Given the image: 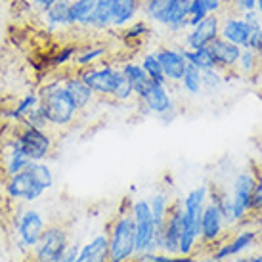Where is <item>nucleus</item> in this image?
<instances>
[{
  "instance_id": "1",
  "label": "nucleus",
  "mask_w": 262,
  "mask_h": 262,
  "mask_svg": "<svg viewBox=\"0 0 262 262\" xmlns=\"http://www.w3.org/2000/svg\"><path fill=\"white\" fill-rule=\"evenodd\" d=\"M54 188V172L44 161H35L29 167L4 180V193L12 201L33 203L46 189Z\"/></svg>"
},
{
  "instance_id": "2",
  "label": "nucleus",
  "mask_w": 262,
  "mask_h": 262,
  "mask_svg": "<svg viewBox=\"0 0 262 262\" xmlns=\"http://www.w3.org/2000/svg\"><path fill=\"white\" fill-rule=\"evenodd\" d=\"M38 98H40L38 105L42 107L44 115L48 119V124L66 128V126L75 123L79 111L75 107V103L71 102L69 94L66 92L61 79H56L48 84H44L38 90Z\"/></svg>"
},
{
  "instance_id": "3",
  "label": "nucleus",
  "mask_w": 262,
  "mask_h": 262,
  "mask_svg": "<svg viewBox=\"0 0 262 262\" xmlns=\"http://www.w3.org/2000/svg\"><path fill=\"white\" fill-rule=\"evenodd\" d=\"M110 262H132L136 258V224L130 212H121L107 230Z\"/></svg>"
},
{
  "instance_id": "4",
  "label": "nucleus",
  "mask_w": 262,
  "mask_h": 262,
  "mask_svg": "<svg viewBox=\"0 0 262 262\" xmlns=\"http://www.w3.org/2000/svg\"><path fill=\"white\" fill-rule=\"evenodd\" d=\"M12 142L21 149L23 155L31 163L44 161L54 147V140H52L50 132H46V128H33V126H23V124L15 128Z\"/></svg>"
},
{
  "instance_id": "5",
  "label": "nucleus",
  "mask_w": 262,
  "mask_h": 262,
  "mask_svg": "<svg viewBox=\"0 0 262 262\" xmlns=\"http://www.w3.org/2000/svg\"><path fill=\"white\" fill-rule=\"evenodd\" d=\"M220 189L209 188V199L201 214V243L203 245H216L222 241L226 230V220L220 209Z\"/></svg>"
},
{
  "instance_id": "6",
  "label": "nucleus",
  "mask_w": 262,
  "mask_h": 262,
  "mask_svg": "<svg viewBox=\"0 0 262 262\" xmlns=\"http://www.w3.org/2000/svg\"><path fill=\"white\" fill-rule=\"evenodd\" d=\"M136 224V256L147 251H155V232L157 226L153 222L151 207L147 199H134L130 203V211Z\"/></svg>"
},
{
  "instance_id": "7",
  "label": "nucleus",
  "mask_w": 262,
  "mask_h": 262,
  "mask_svg": "<svg viewBox=\"0 0 262 262\" xmlns=\"http://www.w3.org/2000/svg\"><path fill=\"white\" fill-rule=\"evenodd\" d=\"M79 77L86 82L90 90L96 96H102V98H111L115 92L117 80L121 77V67H115L111 61L103 59L98 66L84 67L77 71Z\"/></svg>"
},
{
  "instance_id": "8",
  "label": "nucleus",
  "mask_w": 262,
  "mask_h": 262,
  "mask_svg": "<svg viewBox=\"0 0 262 262\" xmlns=\"http://www.w3.org/2000/svg\"><path fill=\"white\" fill-rule=\"evenodd\" d=\"M69 245V233L63 226L54 224L44 230L42 237L33 249V262H59Z\"/></svg>"
},
{
  "instance_id": "9",
  "label": "nucleus",
  "mask_w": 262,
  "mask_h": 262,
  "mask_svg": "<svg viewBox=\"0 0 262 262\" xmlns=\"http://www.w3.org/2000/svg\"><path fill=\"white\" fill-rule=\"evenodd\" d=\"M48 228L46 220L37 209H27L15 219V233H17V249L33 251L42 237L44 230Z\"/></svg>"
},
{
  "instance_id": "10",
  "label": "nucleus",
  "mask_w": 262,
  "mask_h": 262,
  "mask_svg": "<svg viewBox=\"0 0 262 262\" xmlns=\"http://www.w3.org/2000/svg\"><path fill=\"white\" fill-rule=\"evenodd\" d=\"M260 233L256 232L255 228H241L239 232L232 235L228 241H220L216 243V247L212 249L211 255L220 262H226L233 258V256H241L243 253H247L251 249L258 245Z\"/></svg>"
},
{
  "instance_id": "11",
  "label": "nucleus",
  "mask_w": 262,
  "mask_h": 262,
  "mask_svg": "<svg viewBox=\"0 0 262 262\" xmlns=\"http://www.w3.org/2000/svg\"><path fill=\"white\" fill-rule=\"evenodd\" d=\"M138 102H142L146 105V110L153 115H165V113H170L174 110V100L168 92L167 84H159V82H153L149 80V84L146 86V90L142 92L140 98H136Z\"/></svg>"
},
{
  "instance_id": "12",
  "label": "nucleus",
  "mask_w": 262,
  "mask_h": 262,
  "mask_svg": "<svg viewBox=\"0 0 262 262\" xmlns=\"http://www.w3.org/2000/svg\"><path fill=\"white\" fill-rule=\"evenodd\" d=\"M220 17L219 14H209L203 21H199L195 27H191L186 35V48L188 50H197L205 48L220 37Z\"/></svg>"
},
{
  "instance_id": "13",
  "label": "nucleus",
  "mask_w": 262,
  "mask_h": 262,
  "mask_svg": "<svg viewBox=\"0 0 262 262\" xmlns=\"http://www.w3.org/2000/svg\"><path fill=\"white\" fill-rule=\"evenodd\" d=\"M155 56L159 59L161 69L167 77L168 82H180L188 69V61L184 56L182 48H168V46H161L155 52Z\"/></svg>"
},
{
  "instance_id": "14",
  "label": "nucleus",
  "mask_w": 262,
  "mask_h": 262,
  "mask_svg": "<svg viewBox=\"0 0 262 262\" xmlns=\"http://www.w3.org/2000/svg\"><path fill=\"white\" fill-rule=\"evenodd\" d=\"M220 37L228 40V42L243 48H249V40H251V27L247 21L243 19V15H226L220 19Z\"/></svg>"
},
{
  "instance_id": "15",
  "label": "nucleus",
  "mask_w": 262,
  "mask_h": 262,
  "mask_svg": "<svg viewBox=\"0 0 262 262\" xmlns=\"http://www.w3.org/2000/svg\"><path fill=\"white\" fill-rule=\"evenodd\" d=\"M209 50H211L212 58H214V63H216V69L219 71H230V69H235L237 66V59H239L241 48L235 46V44L228 42L222 37L214 38L211 44H209Z\"/></svg>"
},
{
  "instance_id": "16",
  "label": "nucleus",
  "mask_w": 262,
  "mask_h": 262,
  "mask_svg": "<svg viewBox=\"0 0 262 262\" xmlns=\"http://www.w3.org/2000/svg\"><path fill=\"white\" fill-rule=\"evenodd\" d=\"M61 84H63L66 92L69 94V98H71V102L75 103L77 111H84L90 103L94 102L96 94L90 90V86H88L86 82L80 79L79 73L69 75L66 79H61Z\"/></svg>"
},
{
  "instance_id": "17",
  "label": "nucleus",
  "mask_w": 262,
  "mask_h": 262,
  "mask_svg": "<svg viewBox=\"0 0 262 262\" xmlns=\"http://www.w3.org/2000/svg\"><path fill=\"white\" fill-rule=\"evenodd\" d=\"M29 165L31 161L23 155L21 149L12 142V138L8 140L4 147H2V151H0V168H2L4 176L8 178V176L17 174V172L25 170Z\"/></svg>"
},
{
  "instance_id": "18",
  "label": "nucleus",
  "mask_w": 262,
  "mask_h": 262,
  "mask_svg": "<svg viewBox=\"0 0 262 262\" xmlns=\"http://www.w3.org/2000/svg\"><path fill=\"white\" fill-rule=\"evenodd\" d=\"M77 262H110V241L105 233H98L80 245Z\"/></svg>"
},
{
  "instance_id": "19",
  "label": "nucleus",
  "mask_w": 262,
  "mask_h": 262,
  "mask_svg": "<svg viewBox=\"0 0 262 262\" xmlns=\"http://www.w3.org/2000/svg\"><path fill=\"white\" fill-rule=\"evenodd\" d=\"M140 12H142V0H115L111 27L123 29L128 23L136 21Z\"/></svg>"
},
{
  "instance_id": "20",
  "label": "nucleus",
  "mask_w": 262,
  "mask_h": 262,
  "mask_svg": "<svg viewBox=\"0 0 262 262\" xmlns=\"http://www.w3.org/2000/svg\"><path fill=\"white\" fill-rule=\"evenodd\" d=\"M96 12V0H71L69 6V27H88L92 25Z\"/></svg>"
},
{
  "instance_id": "21",
  "label": "nucleus",
  "mask_w": 262,
  "mask_h": 262,
  "mask_svg": "<svg viewBox=\"0 0 262 262\" xmlns=\"http://www.w3.org/2000/svg\"><path fill=\"white\" fill-rule=\"evenodd\" d=\"M107 44H84V46H79V52H77V56H75L73 63L79 69H84V67H92V66H98L100 61L105 59L107 56Z\"/></svg>"
},
{
  "instance_id": "22",
  "label": "nucleus",
  "mask_w": 262,
  "mask_h": 262,
  "mask_svg": "<svg viewBox=\"0 0 262 262\" xmlns=\"http://www.w3.org/2000/svg\"><path fill=\"white\" fill-rule=\"evenodd\" d=\"M121 71L123 75L128 79L132 90H134V98H140L142 92L146 90V86L149 84V77L146 75V71L142 69L140 63H134V61H126L121 66Z\"/></svg>"
},
{
  "instance_id": "23",
  "label": "nucleus",
  "mask_w": 262,
  "mask_h": 262,
  "mask_svg": "<svg viewBox=\"0 0 262 262\" xmlns=\"http://www.w3.org/2000/svg\"><path fill=\"white\" fill-rule=\"evenodd\" d=\"M69 6H71V0H58L48 10H44V15H46V21H48L50 29L69 27Z\"/></svg>"
},
{
  "instance_id": "24",
  "label": "nucleus",
  "mask_w": 262,
  "mask_h": 262,
  "mask_svg": "<svg viewBox=\"0 0 262 262\" xmlns=\"http://www.w3.org/2000/svg\"><path fill=\"white\" fill-rule=\"evenodd\" d=\"M38 102H40L38 92H29V94L23 96L21 100L15 103L14 107H8V110L4 111V117H6L8 121H12V123L21 124V121L25 119V115H27L33 107H37Z\"/></svg>"
},
{
  "instance_id": "25",
  "label": "nucleus",
  "mask_w": 262,
  "mask_h": 262,
  "mask_svg": "<svg viewBox=\"0 0 262 262\" xmlns=\"http://www.w3.org/2000/svg\"><path fill=\"white\" fill-rule=\"evenodd\" d=\"M235 71L239 73V77H253V75L260 73L262 71V61L260 58L256 56L255 50L251 48H243L239 54V59H237V66H235Z\"/></svg>"
},
{
  "instance_id": "26",
  "label": "nucleus",
  "mask_w": 262,
  "mask_h": 262,
  "mask_svg": "<svg viewBox=\"0 0 262 262\" xmlns=\"http://www.w3.org/2000/svg\"><path fill=\"white\" fill-rule=\"evenodd\" d=\"M113 4H115V0H96V12H94V17H92L90 29H94V31L111 29V21H113Z\"/></svg>"
},
{
  "instance_id": "27",
  "label": "nucleus",
  "mask_w": 262,
  "mask_h": 262,
  "mask_svg": "<svg viewBox=\"0 0 262 262\" xmlns=\"http://www.w3.org/2000/svg\"><path fill=\"white\" fill-rule=\"evenodd\" d=\"M180 0H142V14L147 19L155 23H161V19L167 15V12L172 6H176Z\"/></svg>"
},
{
  "instance_id": "28",
  "label": "nucleus",
  "mask_w": 262,
  "mask_h": 262,
  "mask_svg": "<svg viewBox=\"0 0 262 262\" xmlns=\"http://www.w3.org/2000/svg\"><path fill=\"white\" fill-rule=\"evenodd\" d=\"M147 201H149V207H151L153 222H155L157 230H159V228H163L168 211H170V199H168V195L165 191H155Z\"/></svg>"
},
{
  "instance_id": "29",
  "label": "nucleus",
  "mask_w": 262,
  "mask_h": 262,
  "mask_svg": "<svg viewBox=\"0 0 262 262\" xmlns=\"http://www.w3.org/2000/svg\"><path fill=\"white\" fill-rule=\"evenodd\" d=\"M184 56H186V61L188 66L197 67L199 71H207V69H214L216 63H214V58H212L209 46L205 48H197V50H188V48H182Z\"/></svg>"
},
{
  "instance_id": "30",
  "label": "nucleus",
  "mask_w": 262,
  "mask_h": 262,
  "mask_svg": "<svg viewBox=\"0 0 262 262\" xmlns=\"http://www.w3.org/2000/svg\"><path fill=\"white\" fill-rule=\"evenodd\" d=\"M180 86H182L184 92L189 96L201 94V92H203V71H199V69L193 66H188L182 80H180Z\"/></svg>"
},
{
  "instance_id": "31",
  "label": "nucleus",
  "mask_w": 262,
  "mask_h": 262,
  "mask_svg": "<svg viewBox=\"0 0 262 262\" xmlns=\"http://www.w3.org/2000/svg\"><path fill=\"white\" fill-rule=\"evenodd\" d=\"M149 33H151V27L144 19H136V21L128 23L126 27H123V31H121V40H124L126 44H136L144 37H147Z\"/></svg>"
},
{
  "instance_id": "32",
  "label": "nucleus",
  "mask_w": 262,
  "mask_h": 262,
  "mask_svg": "<svg viewBox=\"0 0 262 262\" xmlns=\"http://www.w3.org/2000/svg\"><path fill=\"white\" fill-rule=\"evenodd\" d=\"M140 66L146 71L149 80L159 82V84H168V80H167V77H165V73H163V69H161V63H159V59H157V56H155V52L146 54V56L142 58V61H140Z\"/></svg>"
},
{
  "instance_id": "33",
  "label": "nucleus",
  "mask_w": 262,
  "mask_h": 262,
  "mask_svg": "<svg viewBox=\"0 0 262 262\" xmlns=\"http://www.w3.org/2000/svg\"><path fill=\"white\" fill-rule=\"evenodd\" d=\"M111 98H113L117 103H128L132 98H134V90H132L128 79L123 75V71H121V77H119V80H117L115 92H113Z\"/></svg>"
},
{
  "instance_id": "34",
  "label": "nucleus",
  "mask_w": 262,
  "mask_h": 262,
  "mask_svg": "<svg viewBox=\"0 0 262 262\" xmlns=\"http://www.w3.org/2000/svg\"><path fill=\"white\" fill-rule=\"evenodd\" d=\"M209 15L207 8L203 6L201 0H189V6H188V25L189 29L195 27L199 21H203L205 17Z\"/></svg>"
},
{
  "instance_id": "35",
  "label": "nucleus",
  "mask_w": 262,
  "mask_h": 262,
  "mask_svg": "<svg viewBox=\"0 0 262 262\" xmlns=\"http://www.w3.org/2000/svg\"><path fill=\"white\" fill-rule=\"evenodd\" d=\"M222 84H224V75H222V71H219L216 67L203 71V90L216 92Z\"/></svg>"
},
{
  "instance_id": "36",
  "label": "nucleus",
  "mask_w": 262,
  "mask_h": 262,
  "mask_svg": "<svg viewBox=\"0 0 262 262\" xmlns=\"http://www.w3.org/2000/svg\"><path fill=\"white\" fill-rule=\"evenodd\" d=\"M23 126H33V128H46L48 126V119L44 115V111L40 105L33 107V110L25 115V119L21 121Z\"/></svg>"
},
{
  "instance_id": "37",
  "label": "nucleus",
  "mask_w": 262,
  "mask_h": 262,
  "mask_svg": "<svg viewBox=\"0 0 262 262\" xmlns=\"http://www.w3.org/2000/svg\"><path fill=\"white\" fill-rule=\"evenodd\" d=\"M77 52H79V44H66V46H61V50L54 58V66H66L69 61H73Z\"/></svg>"
},
{
  "instance_id": "38",
  "label": "nucleus",
  "mask_w": 262,
  "mask_h": 262,
  "mask_svg": "<svg viewBox=\"0 0 262 262\" xmlns=\"http://www.w3.org/2000/svg\"><path fill=\"white\" fill-rule=\"evenodd\" d=\"M255 191H253V214L262 211V167L255 168Z\"/></svg>"
},
{
  "instance_id": "39",
  "label": "nucleus",
  "mask_w": 262,
  "mask_h": 262,
  "mask_svg": "<svg viewBox=\"0 0 262 262\" xmlns=\"http://www.w3.org/2000/svg\"><path fill=\"white\" fill-rule=\"evenodd\" d=\"M79 249H80V243H69L66 249V253L61 256V260L59 262H77V255H79Z\"/></svg>"
},
{
  "instance_id": "40",
  "label": "nucleus",
  "mask_w": 262,
  "mask_h": 262,
  "mask_svg": "<svg viewBox=\"0 0 262 262\" xmlns=\"http://www.w3.org/2000/svg\"><path fill=\"white\" fill-rule=\"evenodd\" d=\"M232 4L239 14H243V12H249V10H255L256 0H232Z\"/></svg>"
},
{
  "instance_id": "41",
  "label": "nucleus",
  "mask_w": 262,
  "mask_h": 262,
  "mask_svg": "<svg viewBox=\"0 0 262 262\" xmlns=\"http://www.w3.org/2000/svg\"><path fill=\"white\" fill-rule=\"evenodd\" d=\"M209 14H220L224 8V0H201Z\"/></svg>"
},
{
  "instance_id": "42",
  "label": "nucleus",
  "mask_w": 262,
  "mask_h": 262,
  "mask_svg": "<svg viewBox=\"0 0 262 262\" xmlns=\"http://www.w3.org/2000/svg\"><path fill=\"white\" fill-rule=\"evenodd\" d=\"M251 220H253V228H255L258 233H262V211L251 214Z\"/></svg>"
},
{
  "instance_id": "43",
  "label": "nucleus",
  "mask_w": 262,
  "mask_h": 262,
  "mask_svg": "<svg viewBox=\"0 0 262 262\" xmlns=\"http://www.w3.org/2000/svg\"><path fill=\"white\" fill-rule=\"evenodd\" d=\"M35 6H38V8H42V10H48V8L54 4V2H58V0H31Z\"/></svg>"
},
{
  "instance_id": "44",
  "label": "nucleus",
  "mask_w": 262,
  "mask_h": 262,
  "mask_svg": "<svg viewBox=\"0 0 262 262\" xmlns=\"http://www.w3.org/2000/svg\"><path fill=\"white\" fill-rule=\"evenodd\" d=\"M233 262H260L258 255H245V256H237Z\"/></svg>"
},
{
  "instance_id": "45",
  "label": "nucleus",
  "mask_w": 262,
  "mask_h": 262,
  "mask_svg": "<svg viewBox=\"0 0 262 262\" xmlns=\"http://www.w3.org/2000/svg\"><path fill=\"white\" fill-rule=\"evenodd\" d=\"M256 12H258V15L262 17V0H256V8H255Z\"/></svg>"
},
{
  "instance_id": "46",
  "label": "nucleus",
  "mask_w": 262,
  "mask_h": 262,
  "mask_svg": "<svg viewBox=\"0 0 262 262\" xmlns=\"http://www.w3.org/2000/svg\"><path fill=\"white\" fill-rule=\"evenodd\" d=\"M258 247H260V255H262V237L258 239Z\"/></svg>"
}]
</instances>
